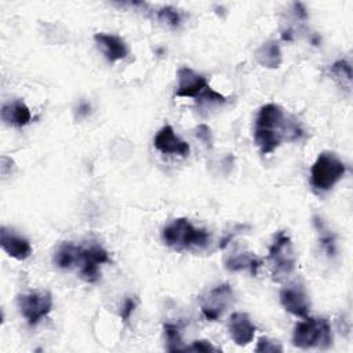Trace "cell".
<instances>
[{
  "mask_svg": "<svg viewBox=\"0 0 353 353\" xmlns=\"http://www.w3.org/2000/svg\"><path fill=\"white\" fill-rule=\"evenodd\" d=\"M1 120L12 127H23L29 124L32 114L29 108L22 101H12L8 103H4L0 110Z\"/></svg>",
  "mask_w": 353,
  "mask_h": 353,
  "instance_id": "obj_14",
  "label": "cell"
},
{
  "mask_svg": "<svg viewBox=\"0 0 353 353\" xmlns=\"http://www.w3.org/2000/svg\"><path fill=\"white\" fill-rule=\"evenodd\" d=\"M0 245L7 252V255L18 261H23L32 254L30 243L14 232H8L4 226L0 230Z\"/></svg>",
  "mask_w": 353,
  "mask_h": 353,
  "instance_id": "obj_13",
  "label": "cell"
},
{
  "mask_svg": "<svg viewBox=\"0 0 353 353\" xmlns=\"http://www.w3.org/2000/svg\"><path fill=\"white\" fill-rule=\"evenodd\" d=\"M331 76L336 81V84L345 90L346 92H350L352 90V66L345 59H338L336 62L332 63L331 69Z\"/></svg>",
  "mask_w": 353,
  "mask_h": 353,
  "instance_id": "obj_19",
  "label": "cell"
},
{
  "mask_svg": "<svg viewBox=\"0 0 353 353\" xmlns=\"http://www.w3.org/2000/svg\"><path fill=\"white\" fill-rule=\"evenodd\" d=\"M228 330L232 341L239 346L248 345L255 335V325L252 324L250 316L244 312H234L229 317Z\"/></svg>",
  "mask_w": 353,
  "mask_h": 353,
  "instance_id": "obj_11",
  "label": "cell"
},
{
  "mask_svg": "<svg viewBox=\"0 0 353 353\" xmlns=\"http://www.w3.org/2000/svg\"><path fill=\"white\" fill-rule=\"evenodd\" d=\"M280 303L291 314L305 319L310 310V301L301 284H290L280 290Z\"/></svg>",
  "mask_w": 353,
  "mask_h": 353,
  "instance_id": "obj_7",
  "label": "cell"
},
{
  "mask_svg": "<svg viewBox=\"0 0 353 353\" xmlns=\"http://www.w3.org/2000/svg\"><path fill=\"white\" fill-rule=\"evenodd\" d=\"M346 165L331 152H321L310 170V182L316 190L327 192L345 175Z\"/></svg>",
  "mask_w": 353,
  "mask_h": 353,
  "instance_id": "obj_3",
  "label": "cell"
},
{
  "mask_svg": "<svg viewBox=\"0 0 353 353\" xmlns=\"http://www.w3.org/2000/svg\"><path fill=\"white\" fill-rule=\"evenodd\" d=\"M164 335L167 341V350L170 352L186 350V346H183L182 343L179 327L176 324H171V323L164 324Z\"/></svg>",
  "mask_w": 353,
  "mask_h": 353,
  "instance_id": "obj_20",
  "label": "cell"
},
{
  "mask_svg": "<svg viewBox=\"0 0 353 353\" xmlns=\"http://www.w3.org/2000/svg\"><path fill=\"white\" fill-rule=\"evenodd\" d=\"M94 40L109 62L124 59L128 54V47L125 41L116 34L99 32L94 34Z\"/></svg>",
  "mask_w": 353,
  "mask_h": 353,
  "instance_id": "obj_12",
  "label": "cell"
},
{
  "mask_svg": "<svg viewBox=\"0 0 353 353\" xmlns=\"http://www.w3.org/2000/svg\"><path fill=\"white\" fill-rule=\"evenodd\" d=\"M292 343L301 349L330 347L332 345V332L328 320L305 317V320L299 321L294 328Z\"/></svg>",
  "mask_w": 353,
  "mask_h": 353,
  "instance_id": "obj_2",
  "label": "cell"
},
{
  "mask_svg": "<svg viewBox=\"0 0 353 353\" xmlns=\"http://www.w3.org/2000/svg\"><path fill=\"white\" fill-rule=\"evenodd\" d=\"M186 350H193V352H219L218 347H215L211 342H208L205 339L193 341L190 346H186Z\"/></svg>",
  "mask_w": 353,
  "mask_h": 353,
  "instance_id": "obj_24",
  "label": "cell"
},
{
  "mask_svg": "<svg viewBox=\"0 0 353 353\" xmlns=\"http://www.w3.org/2000/svg\"><path fill=\"white\" fill-rule=\"evenodd\" d=\"M135 306H137L135 298L128 296V298L124 299V302H123V305H121V309H120V317H121V320H123L124 323H127V321L130 320V317H131V314H132Z\"/></svg>",
  "mask_w": 353,
  "mask_h": 353,
  "instance_id": "obj_23",
  "label": "cell"
},
{
  "mask_svg": "<svg viewBox=\"0 0 353 353\" xmlns=\"http://www.w3.org/2000/svg\"><path fill=\"white\" fill-rule=\"evenodd\" d=\"M254 58L262 68L266 69H277L283 61L280 46L274 40L266 41L259 48H256Z\"/></svg>",
  "mask_w": 353,
  "mask_h": 353,
  "instance_id": "obj_16",
  "label": "cell"
},
{
  "mask_svg": "<svg viewBox=\"0 0 353 353\" xmlns=\"http://www.w3.org/2000/svg\"><path fill=\"white\" fill-rule=\"evenodd\" d=\"M261 259L254 255L252 252H236L229 255L225 259V268L230 272H240V270H250L252 276L256 274L258 268L261 266Z\"/></svg>",
  "mask_w": 353,
  "mask_h": 353,
  "instance_id": "obj_17",
  "label": "cell"
},
{
  "mask_svg": "<svg viewBox=\"0 0 353 353\" xmlns=\"http://www.w3.org/2000/svg\"><path fill=\"white\" fill-rule=\"evenodd\" d=\"M153 145L159 152L164 154H178L181 157H186L190 153L189 143L182 141L171 125H164L157 131L153 139Z\"/></svg>",
  "mask_w": 353,
  "mask_h": 353,
  "instance_id": "obj_10",
  "label": "cell"
},
{
  "mask_svg": "<svg viewBox=\"0 0 353 353\" xmlns=\"http://www.w3.org/2000/svg\"><path fill=\"white\" fill-rule=\"evenodd\" d=\"M268 259L272 266V276L276 281H281L294 272L296 265V254L290 236L283 230L274 234Z\"/></svg>",
  "mask_w": 353,
  "mask_h": 353,
  "instance_id": "obj_4",
  "label": "cell"
},
{
  "mask_svg": "<svg viewBox=\"0 0 353 353\" xmlns=\"http://www.w3.org/2000/svg\"><path fill=\"white\" fill-rule=\"evenodd\" d=\"M208 83L203 74L183 66L178 70V85L175 95L181 98H194L196 101L205 92Z\"/></svg>",
  "mask_w": 353,
  "mask_h": 353,
  "instance_id": "obj_8",
  "label": "cell"
},
{
  "mask_svg": "<svg viewBox=\"0 0 353 353\" xmlns=\"http://www.w3.org/2000/svg\"><path fill=\"white\" fill-rule=\"evenodd\" d=\"M255 352H263V353H276V352H283V346L280 345L279 341L262 336L258 339V345L255 347Z\"/></svg>",
  "mask_w": 353,
  "mask_h": 353,
  "instance_id": "obj_22",
  "label": "cell"
},
{
  "mask_svg": "<svg viewBox=\"0 0 353 353\" xmlns=\"http://www.w3.org/2000/svg\"><path fill=\"white\" fill-rule=\"evenodd\" d=\"M233 301V290L229 284L212 288L201 302V313L205 320L216 321Z\"/></svg>",
  "mask_w": 353,
  "mask_h": 353,
  "instance_id": "obj_6",
  "label": "cell"
},
{
  "mask_svg": "<svg viewBox=\"0 0 353 353\" xmlns=\"http://www.w3.org/2000/svg\"><path fill=\"white\" fill-rule=\"evenodd\" d=\"M157 18L170 25V26H178L181 23V14L176 8L171 7V6H167V7H163L160 8V11L157 12Z\"/></svg>",
  "mask_w": 353,
  "mask_h": 353,
  "instance_id": "obj_21",
  "label": "cell"
},
{
  "mask_svg": "<svg viewBox=\"0 0 353 353\" xmlns=\"http://www.w3.org/2000/svg\"><path fill=\"white\" fill-rule=\"evenodd\" d=\"M110 262L109 254L105 248L98 244H94L88 248L81 250V261H80V276L87 283H95L99 279L101 263Z\"/></svg>",
  "mask_w": 353,
  "mask_h": 353,
  "instance_id": "obj_9",
  "label": "cell"
},
{
  "mask_svg": "<svg viewBox=\"0 0 353 353\" xmlns=\"http://www.w3.org/2000/svg\"><path fill=\"white\" fill-rule=\"evenodd\" d=\"M161 240L165 245L175 250L204 248L210 243V234L204 229L196 228L186 218H176L164 226Z\"/></svg>",
  "mask_w": 353,
  "mask_h": 353,
  "instance_id": "obj_1",
  "label": "cell"
},
{
  "mask_svg": "<svg viewBox=\"0 0 353 353\" xmlns=\"http://www.w3.org/2000/svg\"><path fill=\"white\" fill-rule=\"evenodd\" d=\"M18 309L29 325H36L52 309V296L48 291H30L18 295Z\"/></svg>",
  "mask_w": 353,
  "mask_h": 353,
  "instance_id": "obj_5",
  "label": "cell"
},
{
  "mask_svg": "<svg viewBox=\"0 0 353 353\" xmlns=\"http://www.w3.org/2000/svg\"><path fill=\"white\" fill-rule=\"evenodd\" d=\"M313 226L317 232V237H319V243L321 250L327 254V256L334 258L336 254V237L332 233V230L328 228V225L319 216L314 215L313 216Z\"/></svg>",
  "mask_w": 353,
  "mask_h": 353,
  "instance_id": "obj_18",
  "label": "cell"
},
{
  "mask_svg": "<svg viewBox=\"0 0 353 353\" xmlns=\"http://www.w3.org/2000/svg\"><path fill=\"white\" fill-rule=\"evenodd\" d=\"M196 137L203 141L207 146H211L212 143V138H211V130L205 125V124H200L197 128H196Z\"/></svg>",
  "mask_w": 353,
  "mask_h": 353,
  "instance_id": "obj_25",
  "label": "cell"
},
{
  "mask_svg": "<svg viewBox=\"0 0 353 353\" xmlns=\"http://www.w3.org/2000/svg\"><path fill=\"white\" fill-rule=\"evenodd\" d=\"M81 250L83 247L76 245L70 241L62 243L54 254V258H52L54 265L58 266L59 269H70L73 266L80 265Z\"/></svg>",
  "mask_w": 353,
  "mask_h": 353,
  "instance_id": "obj_15",
  "label": "cell"
}]
</instances>
